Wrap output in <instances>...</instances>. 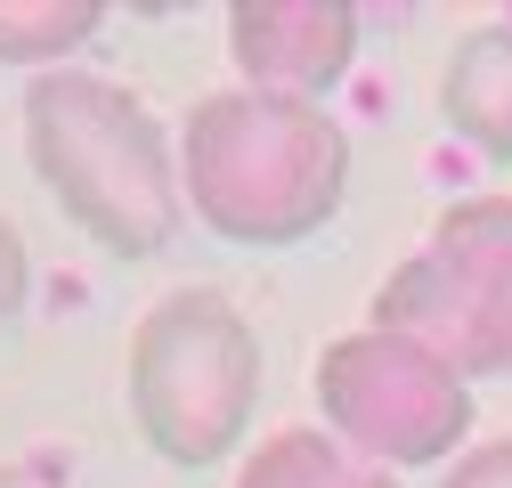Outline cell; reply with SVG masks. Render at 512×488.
<instances>
[{"instance_id": "6da1fadb", "label": "cell", "mask_w": 512, "mask_h": 488, "mask_svg": "<svg viewBox=\"0 0 512 488\" xmlns=\"http://www.w3.org/2000/svg\"><path fill=\"white\" fill-rule=\"evenodd\" d=\"M179 188L212 236L252 244V253H285L342 212L350 131L309 98L212 90L179 122Z\"/></svg>"}, {"instance_id": "7a4b0ae2", "label": "cell", "mask_w": 512, "mask_h": 488, "mask_svg": "<svg viewBox=\"0 0 512 488\" xmlns=\"http://www.w3.org/2000/svg\"><path fill=\"white\" fill-rule=\"evenodd\" d=\"M25 155L49 179V196L66 204V220L106 244L114 261H155L187 220V188H179V155L163 114L131 90L82 66L33 74L25 90Z\"/></svg>"}, {"instance_id": "3957f363", "label": "cell", "mask_w": 512, "mask_h": 488, "mask_svg": "<svg viewBox=\"0 0 512 488\" xmlns=\"http://www.w3.org/2000/svg\"><path fill=\"white\" fill-rule=\"evenodd\" d=\"M261 407V334L220 285H179L131 334V415L163 464L212 472Z\"/></svg>"}, {"instance_id": "277c9868", "label": "cell", "mask_w": 512, "mask_h": 488, "mask_svg": "<svg viewBox=\"0 0 512 488\" xmlns=\"http://www.w3.org/2000/svg\"><path fill=\"white\" fill-rule=\"evenodd\" d=\"M317 407H326V432L382 472H423L472 440V383L423 342L382 326L334 334L317 350Z\"/></svg>"}, {"instance_id": "5b68a950", "label": "cell", "mask_w": 512, "mask_h": 488, "mask_svg": "<svg viewBox=\"0 0 512 488\" xmlns=\"http://www.w3.org/2000/svg\"><path fill=\"white\" fill-rule=\"evenodd\" d=\"M358 41H366V17L350 0H244V9H228V57L244 90H269V98L317 106L358 66Z\"/></svg>"}, {"instance_id": "8992f818", "label": "cell", "mask_w": 512, "mask_h": 488, "mask_svg": "<svg viewBox=\"0 0 512 488\" xmlns=\"http://www.w3.org/2000/svg\"><path fill=\"white\" fill-rule=\"evenodd\" d=\"M439 114L464 147H480L488 163H512V17L456 33L439 66Z\"/></svg>"}, {"instance_id": "52a82bcc", "label": "cell", "mask_w": 512, "mask_h": 488, "mask_svg": "<svg viewBox=\"0 0 512 488\" xmlns=\"http://www.w3.org/2000/svg\"><path fill=\"white\" fill-rule=\"evenodd\" d=\"M431 253H447L496 318V375L512 383V196H464L431 228Z\"/></svg>"}, {"instance_id": "ba28073f", "label": "cell", "mask_w": 512, "mask_h": 488, "mask_svg": "<svg viewBox=\"0 0 512 488\" xmlns=\"http://www.w3.org/2000/svg\"><path fill=\"white\" fill-rule=\"evenodd\" d=\"M236 488H399V472H382L366 456H350L334 432H269L236 464Z\"/></svg>"}, {"instance_id": "9c48e42d", "label": "cell", "mask_w": 512, "mask_h": 488, "mask_svg": "<svg viewBox=\"0 0 512 488\" xmlns=\"http://www.w3.org/2000/svg\"><path fill=\"white\" fill-rule=\"evenodd\" d=\"M106 25L98 0H0V66L57 74L74 49H90Z\"/></svg>"}, {"instance_id": "30bf717a", "label": "cell", "mask_w": 512, "mask_h": 488, "mask_svg": "<svg viewBox=\"0 0 512 488\" xmlns=\"http://www.w3.org/2000/svg\"><path fill=\"white\" fill-rule=\"evenodd\" d=\"M25 301H33V244L17 236V220H0V326H17Z\"/></svg>"}, {"instance_id": "8fae6325", "label": "cell", "mask_w": 512, "mask_h": 488, "mask_svg": "<svg viewBox=\"0 0 512 488\" xmlns=\"http://www.w3.org/2000/svg\"><path fill=\"white\" fill-rule=\"evenodd\" d=\"M439 488H512V440H480V448H464L456 464H447Z\"/></svg>"}, {"instance_id": "7c38bea8", "label": "cell", "mask_w": 512, "mask_h": 488, "mask_svg": "<svg viewBox=\"0 0 512 488\" xmlns=\"http://www.w3.org/2000/svg\"><path fill=\"white\" fill-rule=\"evenodd\" d=\"M0 488H66V480L41 472V464H0Z\"/></svg>"}]
</instances>
